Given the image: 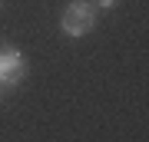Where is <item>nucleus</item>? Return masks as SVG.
Instances as JSON below:
<instances>
[{"instance_id": "1", "label": "nucleus", "mask_w": 149, "mask_h": 142, "mask_svg": "<svg viewBox=\"0 0 149 142\" xmlns=\"http://www.w3.org/2000/svg\"><path fill=\"white\" fill-rule=\"evenodd\" d=\"M96 26V3H90V0H70L63 17H60V30L66 33V37L80 40L86 37Z\"/></svg>"}, {"instance_id": "2", "label": "nucleus", "mask_w": 149, "mask_h": 142, "mask_svg": "<svg viewBox=\"0 0 149 142\" xmlns=\"http://www.w3.org/2000/svg\"><path fill=\"white\" fill-rule=\"evenodd\" d=\"M23 76H27V60H23V53L17 46H0V86H7V89H13V86L23 83Z\"/></svg>"}, {"instance_id": "3", "label": "nucleus", "mask_w": 149, "mask_h": 142, "mask_svg": "<svg viewBox=\"0 0 149 142\" xmlns=\"http://www.w3.org/2000/svg\"><path fill=\"white\" fill-rule=\"evenodd\" d=\"M116 3H119V0H96V7H100V10H113Z\"/></svg>"}]
</instances>
